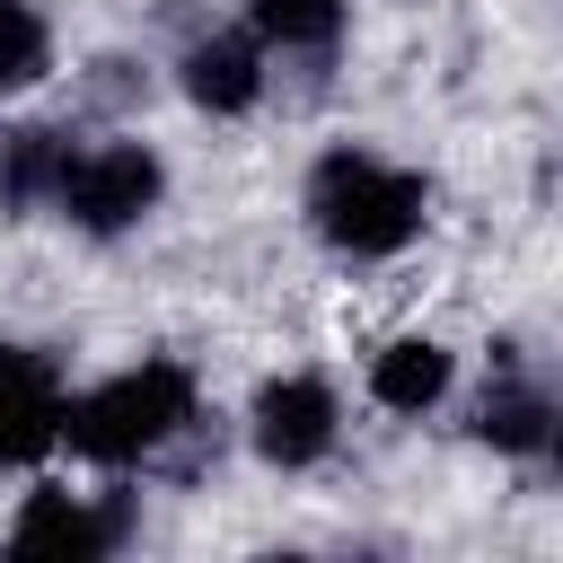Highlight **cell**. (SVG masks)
I'll return each instance as SVG.
<instances>
[{
  "instance_id": "obj_1",
  "label": "cell",
  "mask_w": 563,
  "mask_h": 563,
  "mask_svg": "<svg viewBox=\"0 0 563 563\" xmlns=\"http://www.w3.org/2000/svg\"><path fill=\"white\" fill-rule=\"evenodd\" d=\"M299 211H308V229H317L325 255H343V264H387V255H405V246L431 229V176H422V167H396V158L369 150V141H334V150L308 158Z\"/></svg>"
},
{
  "instance_id": "obj_2",
  "label": "cell",
  "mask_w": 563,
  "mask_h": 563,
  "mask_svg": "<svg viewBox=\"0 0 563 563\" xmlns=\"http://www.w3.org/2000/svg\"><path fill=\"white\" fill-rule=\"evenodd\" d=\"M194 422H202L194 369L167 361V352H150V361H132V369H114V378H97V387H79L62 405V449L79 466L123 475V466H150L158 449H176Z\"/></svg>"
},
{
  "instance_id": "obj_3",
  "label": "cell",
  "mask_w": 563,
  "mask_h": 563,
  "mask_svg": "<svg viewBox=\"0 0 563 563\" xmlns=\"http://www.w3.org/2000/svg\"><path fill=\"white\" fill-rule=\"evenodd\" d=\"M158 202H167V158L150 141H79L62 185H53V220H70L97 246L132 238Z\"/></svg>"
},
{
  "instance_id": "obj_4",
  "label": "cell",
  "mask_w": 563,
  "mask_h": 563,
  "mask_svg": "<svg viewBox=\"0 0 563 563\" xmlns=\"http://www.w3.org/2000/svg\"><path fill=\"white\" fill-rule=\"evenodd\" d=\"M334 440H343V396H334V378H317V369H282V378L255 387V405H246V449H255L273 475H308V466H325Z\"/></svg>"
},
{
  "instance_id": "obj_5",
  "label": "cell",
  "mask_w": 563,
  "mask_h": 563,
  "mask_svg": "<svg viewBox=\"0 0 563 563\" xmlns=\"http://www.w3.org/2000/svg\"><path fill=\"white\" fill-rule=\"evenodd\" d=\"M132 537V493H62L35 484L9 519V554H62V563H106Z\"/></svg>"
},
{
  "instance_id": "obj_6",
  "label": "cell",
  "mask_w": 563,
  "mask_h": 563,
  "mask_svg": "<svg viewBox=\"0 0 563 563\" xmlns=\"http://www.w3.org/2000/svg\"><path fill=\"white\" fill-rule=\"evenodd\" d=\"M62 405H70V369L44 343H0V475L44 466L62 449Z\"/></svg>"
},
{
  "instance_id": "obj_7",
  "label": "cell",
  "mask_w": 563,
  "mask_h": 563,
  "mask_svg": "<svg viewBox=\"0 0 563 563\" xmlns=\"http://www.w3.org/2000/svg\"><path fill=\"white\" fill-rule=\"evenodd\" d=\"M264 79H273V53L255 44V26H211V35H194V44H185V62H176L185 106H194V114H211V123L255 114V106H264Z\"/></svg>"
},
{
  "instance_id": "obj_8",
  "label": "cell",
  "mask_w": 563,
  "mask_h": 563,
  "mask_svg": "<svg viewBox=\"0 0 563 563\" xmlns=\"http://www.w3.org/2000/svg\"><path fill=\"white\" fill-rule=\"evenodd\" d=\"M484 449H501V457H554V431H563V405H554V387L545 378H528V369H501L484 396H475V422H466Z\"/></svg>"
},
{
  "instance_id": "obj_9",
  "label": "cell",
  "mask_w": 563,
  "mask_h": 563,
  "mask_svg": "<svg viewBox=\"0 0 563 563\" xmlns=\"http://www.w3.org/2000/svg\"><path fill=\"white\" fill-rule=\"evenodd\" d=\"M449 387H457V352L440 334H396L369 352V405L378 413H431V405H449Z\"/></svg>"
},
{
  "instance_id": "obj_10",
  "label": "cell",
  "mask_w": 563,
  "mask_h": 563,
  "mask_svg": "<svg viewBox=\"0 0 563 563\" xmlns=\"http://www.w3.org/2000/svg\"><path fill=\"white\" fill-rule=\"evenodd\" d=\"M70 150H79L70 123H18V132H0V220L53 211V185H62Z\"/></svg>"
},
{
  "instance_id": "obj_11",
  "label": "cell",
  "mask_w": 563,
  "mask_h": 563,
  "mask_svg": "<svg viewBox=\"0 0 563 563\" xmlns=\"http://www.w3.org/2000/svg\"><path fill=\"white\" fill-rule=\"evenodd\" d=\"M246 26L282 62H325L352 26V0H246Z\"/></svg>"
},
{
  "instance_id": "obj_12",
  "label": "cell",
  "mask_w": 563,
  "mask_h": 563,
  "mask_svg": "<svg viewBox=\"0 0 563 563\" xmlns=\"http://www.w3.org/2000/svg\"><path fill=\"white\" fill-rule=\"evenodd\" d=\"M53 79V26L35 0H0V97H26Z\"/></svg>"
}]
</instances>
